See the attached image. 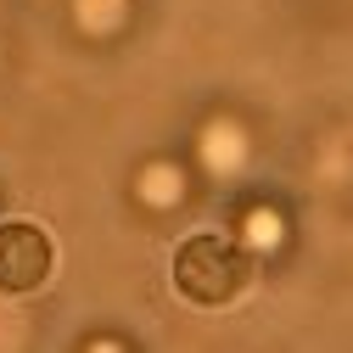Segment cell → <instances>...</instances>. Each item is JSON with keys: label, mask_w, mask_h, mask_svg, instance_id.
I'll return each mask as SVG.
<instances>
[{"label": "cell", "mask_w": 353, "mask_h": 353, "mask_svg": "<svg viewBox=\"0 0 353 353\" xmlns=\"http://www.w3.org/2000/svg\"><path fill=\"white\" fill-rule=\"evenodd\" d=\"M252 263L230 236H191L174 252V292L196 308H225L247 292Z\"/></svg>", "instance_id": "cell-1"}, {"label": "cell", "mask_w": 353, "mask_h": 353, "mask_svg": "<svg viewBox=\"0 0 353 353\" xmlns=\"http://www.w3.org/2000/svg\"><path fill=\"white\" fill-rule=\"evenodd\" d=\"M51 263H57V247L34 219H6L0 225V292L17 297V292L46 286Z\"/></svg>", "instance_id": "cell-2"}]
</instances>
